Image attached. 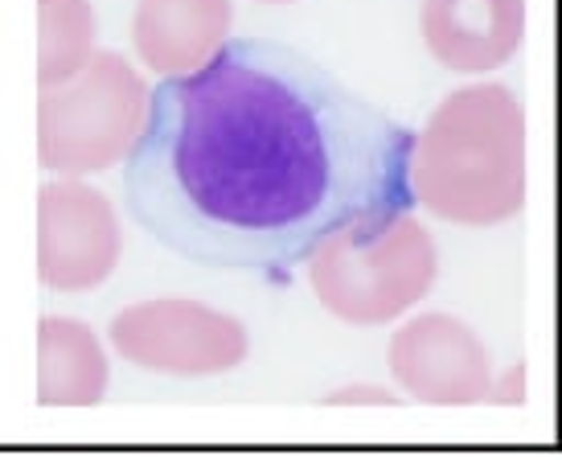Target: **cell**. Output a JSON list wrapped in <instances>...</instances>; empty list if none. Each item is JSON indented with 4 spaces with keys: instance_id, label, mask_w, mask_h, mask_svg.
<instances>
[{
    "instance_id": "1",
    "label": "cell",
    "mask_w": 562,
    "mask_h": 460,
    "mask_svg": "<svg viewBox=\"0 0 562 460\" xmlns=\"http://www.w3.org/2000/svg\"><path fill=\"white\" fill-rule=\"evenodd\" d=\"M419 202L415 132L283 42L235 37L157 82L124 206L198 268L276 276Z\"/></svg>"
}]
</instances>
